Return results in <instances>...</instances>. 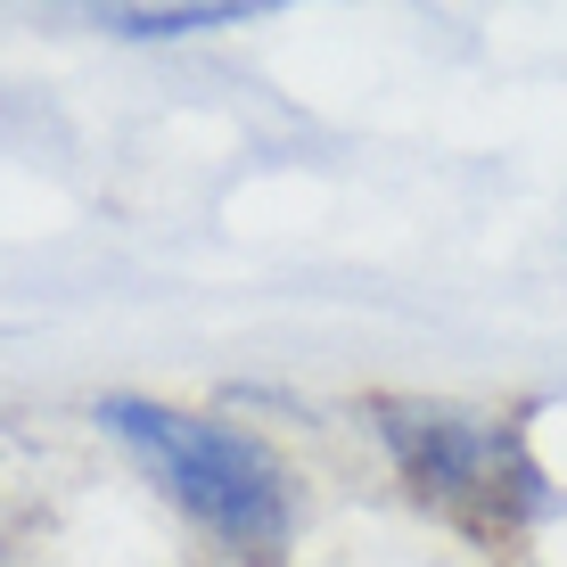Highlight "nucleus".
I'll list each match as a JSON object with an SVG mask.
<instances>
[{
	"mask_svg": "<svg viewBox=\"0 0 567 567\" xmlns=\"http://www.w3.org/2000/svg\"><path fill=\"white\" fill-rule=\"evenodd\" d=\"M107 33L124 42H165V33H214V25H247V9H100Z\"/></svg>",
	"mask_w": 567,
	"mask_h": 567,
	"instance_id": "20e7f679",
	"label": "nucleus"
},
{
	"mask_svg": "<svg viewBox=\"0 0 567 567\" xmlns=\"http://www.w3.org/2000/svg\"><path fill=\"white\" fill-rule=\"evenodd\" d=\"M362 420H370V436H379L403 494L444 535L477 543L494 559L535 543V526L559 511V485L535 461V436H526L518 412L453 403V395H379Z\"/></svg>",
	"mask_w": 567,
	"mask_h": 567,
	"instance_id": "f257e3e1",
	"label": "nucleus"
},
{
	"mask_svg": "<svg viewBox=\"0 0 567 567\" xmlns=\"http://www.w3.org/2000/svg\"><path fill=\"white\" fill-rule=\"evenodd\" d=\"M0 567H42L25 551V526H0Z\"/></svg>",
	"mask_w": 567,
	"mask_h": 567,
	"instance_id": "39448f33",
	"label": "nucleus"
},
{
	"mask_svg": "<svg viewBox=\"0 0 567 567\" xmlns=\"http://www.w3.org/2000/svg\"><path fill=\"white\" fill-rule=\"evenodd\" d=\"M42 477H50V453L25 436V427L0 420V526H33V511H42Z\"/></svg>",
	"mask_w": 567,
	"mask_h": 567,
	"instance_id": "7ed1b4c3",
	"label": "nucleus"
},
{
	"mask_svg": "<svg viewBox=\"0 0 567 567\" xmlns=\"http://www.w3.org/2000/svg\"><path fill=\"white\" fill-rule=\"evenodd\" d=\"M100 427L214 551H230L239 567H288L305 502H297V468L256 427L223 412H189V403H156V395H107Z\"/></svg>",
	"mask_w": 567,
	"mask_h": 567,
	"instance_id": "f03ea898",
	"label": "nucleus"
}]
</instances>
